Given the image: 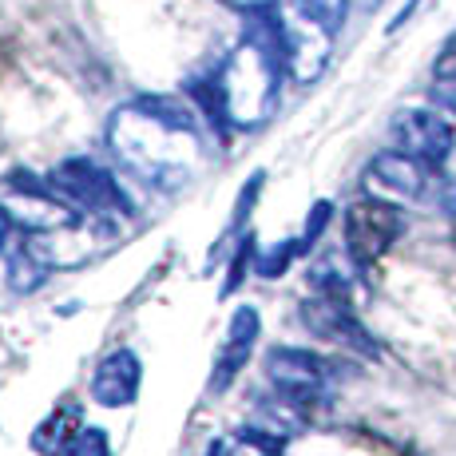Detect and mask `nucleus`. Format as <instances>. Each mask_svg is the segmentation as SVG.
I'll return each instance as SVG.
<instances>
[{"instance_id":"nucleus-6","label":"nucleus","mask_w":456,"mask_h":456,"mask_svg":"<svg viewBox=\"0 0 456 456\" xmlns=\"http://www.w3.org/2000/svg\"><path fill=\"white\" fill-rule=\"evenodd\" d=\"M258 333H262V318L254 305H239L231 314V326H226V338L215 354V373H210V393H226L231 381L247 370L254 346H258Z\"/></svg>"},{"instance_id":"nucleus-18","label":"nucleus","mask_w":456,"mask_h":456,"mask_svg":"<svg viewBox=\"0 0 456 456\" xmlns=\"http://www.w3.org/2000/svg\"><path fill=\"white\" fill-rule=\"evenodd\" d=\"M12 234H16L12 215H8V210L0 207V250H8V242H12Z\"/></svg>"},{"instance_id":"nucleus-9","label":"nucleus","mask_w":456,"mask_h":456,"mask_svg":"<svg viewBox=\"0 0 456 456\" xmlns=\"http://www.w3.org/2000/svg\"><path fill=\"white\" fill-rule=\"evenodd\" d=\"M433 171L436 167L413 159L405 151H381L373 155V163L365 167V179L370 187L385 191V195H397V199H425L428 187H433Z\"/></svg>"},{"instance_id":"nucleus-3","label":"nucleus","mask_w":456,"mask_h":456,"mask_svg":"<svg viewBox=\"0 0 456 456\" xmlns=\"http://www.w3.org/2000/svg\"><path fill=\"white\" fill-rule=\"evenodd\" d=\"M405 231V215L385 199H357L346 210V254L357 266H373Z\"/></svg>"},{"instance_id":"nucleus-4","label":"nucleus","mask_w":456,"mask_h":456,"mask_svg":"<svg viewBox=\"0 0 456 456\" xmlns=\"http://www.w3.org/2000/svg\"><path fill=\"white\" fill-rule=\"evenodd\" d=\"M266 381L278 389V397L305 409V405H314V401H326L330 381H333V365L326 357L310 354V349L278 346L266 354Z\"/></svg>"},{"instance_id":"nucleus-8","label":"nucleus","mask_w":456,"mask_h":456,"mask_svg":"<svg viewBox=\"0 0 456 456\" xmlns=\"http://www.w3.org/2000/svg\"><path fill=\"white\" fill-rule=\"evenodd\" d=\"M139 385H143V362L135 349H111L92 373V401L103 409L135 405Z\"/></svg>"},{"instance_id":"nucleus-12","label":"nucleus","mask_w":456,"mask_h":456,"mask_svg":"<svg viewBox=\"0 0 456 456\" xmlns=\"http://www.w3.org/2000/svg\"><path fill=\"white\" fill-rule=\"evenodd\" d=\"M64 456H111V444H108V433L95 425H84L80 433L72 436V444L64 449Z\"/></svg>"},{"instance_id":"nucleus-10","label":"nucleus","mask_w":456,"mask_h":456,"mask_svg":"<svg viewBox=\"0 0 456 456\" xmlns=\"http://www.w3.org/2000/svg\"><path fill=\"white\" fill-rule=\"evenodd\" d=\"M84 428V420H80V409L76 405H64V409H56L44 425L37 428V436H32V444H37L40 452H48V456H64V449L72 444V436Z\"/></svg>"},{"instance_id":"nucleus-11","label":"nucleus","mask_w":456,"mask_h":456,"mask_svg":"<svg viewBox=\"0 0 456 456\" xmlns=\"http://www.w3.org/2000/svg\"><path fill=\"white\" fill-rule=\"evenodd\" d=\"M297 8H302V12L310 16L314 24H322V28H326L330 37H338L341 24H346L349 0H297Z\"/></svg>"},{"instance_id":"nucleus-17","label":"nucleus","mask_w":456,"mask_h":456,"mask_svg":"<svg viewBox=\"0 0 456 456\" xmlns=\"http://www.w3.org/2000/svg\"><path fill=\"white\" fill-rule=\"evenodd\" d=\"M433 72H436V76H456V37H452L449 44H444V52L436 56Z\"/></svg>"},{"instance_id":"nucleus-2","label":"nucleus","mask_w":456,"mask_h":456,"mask_svg":"<svg viewBox=\"0 0 456 456\" xmlns=\"http://www.w3.org/2000/svg\"><path fill=\"white\" fill-rule=\"evenodd\" d=\"M48 183H52V191H56L68 207L80 210V215L119 218V215L131 210L119 179L111 171H103L100 163H92V159H64L56 171L48 175Z\"/></svg>"},{"instance_id":"nucleus-14","label":"nucleus","mask_w":456,"mask_h":456,"mask_svg":"<svg viewBox=\"0 0 456 456\" xmlns=\"http://www.w3.org/2000/svg\"><path fill=\"white\" fill-rule=\"evenodd\" d=\"M330 215H333V207L330 203H318L310 210V218H305V231H302V247H314V239H322V231H326V223H330Z\"/></svg>"},{"instance_id":"nucleus-7","label":"nucleus","mask_w":456,"mask_h":456,"mask_svg":"<svg viewBox=\"0 0 456 456\" xmlns=\"http://www.w3.org/2000/svg\"><path fill=\"white\" fill-rule=\"evenodd\" d=\"M302 322L310 326L318 338H330L338 346H349L357 354H377L373 338L365 333V326L354 318V305L349 302H338V297H326V294H314L302 302Z\"/></svg>"},{"instance_id":"nucleus-16","label":"nucleus","mask_w":456,"mask_h":456,"mask_svg":"<svg viewBox=\"0 0 456 456\" xmlns=\"http://www.w3.org/2000/svg\"><path fill=\"white\" fill-rule=\"evenodd\" d=\"M250 262V239H247V247L239 250V258L231 262V278H226V286H223V294H234L239 290V282H242V266Z\"/></svg>"},{"instance_id":"nucleus-1","label":"nucleus","mask_w":456,"mask_h":456,"mask_svg":"<svg viewBox=\"0 0 456 456\" xmlns=\"http://www.w3.org/2000/svg\"><path fill=\"white\" fill-rule=\"evenodd\" d=\"M108 143L116 159L147 187H183L199 171L207 147L191 108L179 100H135L119 108L108 124Z\"/></svg>"},{"instance_id":"nucleus-15","label":"nucleus","mask_w":456,"mask_h":456,"mask_svg":"<svg viewBox=\"0 0 456 456\" xmlns=\"http://www.w3.org/2000/svg\"><path fill=\"white\" fill-rule=\"evenodd\" d=\"M428 95H433L436 108H444L449 116H456V76H436V84Z\"/></svg>"},{"instance_id":"nucleus-5","label":"nucleus","mask_w":456,"mask_h":456,"mask_svg":"<svg viewBox=\"0 0 456 456\" xmlns=\"http://www.w3.org/2000/svg\"><path fill=\"white\" fill-rule=\"evenodd\" d=\"M389 139L397 151L413 155V159L428 163V167H444L456 147V131L444 116L428 108H401L389 119Z\"/></svg>"},{"instance_id":"nucleus-13","label":"nucleus","mask_w":456,"mask_h":456,"mask_svg":"<svg viewBox=\"0 0 456 456\" xmlns=\"http://www.w3.org/2000/svg\"><path fill=\"white\" fill-rule=\"evenodd\" d=\"M297 250H302V242L290 239V242H282L278 250L262 254V258H258V274H262V278H282L286 266H290V262L297 258Z\"/></svg>"}]
</instances>
